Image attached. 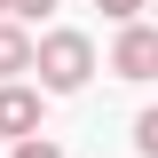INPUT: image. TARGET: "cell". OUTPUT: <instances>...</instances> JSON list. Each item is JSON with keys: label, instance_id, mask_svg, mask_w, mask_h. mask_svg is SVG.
Segmentation results:
<instances>
[{"label": "cell", "instance_id": "6", "mask_svg": "<svg viewBox=\"0 0 158 158\" xmlns=\"http://www.w3.org/2000/svg\"><path fill=\"white\" fill-rule=\"evenodd\" d=\"M95 8H103L111 24H135V16H142V0H95Z\"/></svg>", "mask_w": 158, "mask_h": 158}, {"label": "cell", "instance_id": "3", "mask_svg": "<svg viewBox=\"0 0 158 158\" xmlns=\"http://www.w3.org/2000/svg\"><path fill=\"white\" fill-rule=\"evenodd\" d=\"M32 127H40V95L32 87H0V135L32 142Z\"/></svg>", "mask_w": 158, "mask_h": 158}, {"label": "cell", "instance_id": "8", "mask_svg": "<svg viewBox=\"0 0 158 158\" xmlns=\"http://www.w3.org/2000/svg\"><path fill=\"white\" fill-rule=\"evenodd\" d=\"M56 0H8V16H48Z\"/></svg>", "mask_w": 158, "mask_h": 158}, {"label": "cell", "instance_id": "9", "mask_svg": "<svg viewBox=\"0 0 158 158\" xmlns=\"http://www.w3.org/2000/svg\"><path fill=\"white\" fill-rule=\"evenodd\" d=\"M0 16H8V0H0Z\"/></svg>", "mask_w": 158, "mask_h": 158}, {"label": "cell", "instance_id": "4", "mask_svg": "<svg viewBox=\"0 0 158 158\" xmlns=\"http://www.w3.org/2000/svg\"><path fill=\"white\" fill-rule=\"evenodd\" d=\"M32 63H40V48L16 32V24H0V79H8V71H32Z\"/></svg>", "mask_w": 158, "mask_h": 158}, {"label": "cell", "instance_id": "5", "mask_svg": "<svg viewBox=\"0 0 158 158\" xmlns=\"http://www.w3.org/2000/svg\"><path fill=\"white\" fill-rule=\"evenodd\" d=\"M135 150H142V158H158V111H142V118H135Z\"/></svg>", "mask_w": 158, "mask_h": 158}, {"label": "cell", "instance_id": "2", "mask_svg": "<svg viewBox=\"0 0 158 158\" xmlns=\"http://www.w3.org/2000/svg\"><path fill=\"white\" fill-rule=\"evenodd\" d=\"M111 71L118 79H158V32H150V24H127V32H118Z\"/></svg>", "mask_w": 158, "mask_h": 158}, {"label": "cell", "instance_id": "1", "mask_svg": "<svg viewBox=\"0 0 158 158\" xmlns=\"http://www.w3.org/2000/svg\"><path fill=\"white\" fill-rule=\"evenodd\" d=\"M32 71H40V87H48V95H71V87H87V71H95V48H87V32H48Z\"/></svg>", "mask_w": 158, "mask_h": 158}, {"label": "cell", "instance_id": "7", "mask_svg": "<svg viewBox=\"0 0 158 158\" xmlns=\"http://www.w3.org/2000/svg\"><path fill=\"white\" fill-rule=\"evenodd\" d=\"M16 158H63V150H56V142H40V135H32V142H16Z\"/></svg>", "mask_w": 158, "mask_h": 158}, {"label": "cell", "instance_id": "10", "mask_svg": "<svg viewBox=\"0 0 158 158\" xmlns=\"http://www.w3.org/2000/svg\"><path fill=\"white\" fill-rule=\"evenodd\" d=\"M150 8H158V0H150Z\"/></svg>", "mask_w": 158, "mask_h": 158}]
</instances>
